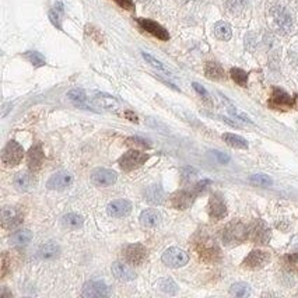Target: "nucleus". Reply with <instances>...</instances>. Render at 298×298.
Here are the masks:
<instances>
[{
	"label": "nucleus",
	"mask_w": 298,
	"mask_h": 298,
	"mask_svg": "<svg viewBox=\"0 0 298 298\" xmlns=\"http://www.w3.org/2000/svg\"><path fill=\"white\" fill-rule=\"evenodd\" d=\"M269 105L274 109H289L294 105V99L281 88H274L273 94L270 97Z\"/></svg>",
	"instance_id": "4468645a"
},
{
	"label": "nucleus",
	"mask_w": 298,
	"mask_h": 298,
	"mask_svg": "<svg viewBox=\"0 0 298 298\" xmlns=\"http://www.w3.org/2000/svg\"><path fill=\"white\" fill-rule=\"evenodd\" d=\"M223 140L230 147H234V149H242V150L248 149V142L244 137L234 135V133H224L223 135Z\"/></svg>",
	"instance_id": "a878e982"
},
{
	"label": "nucleus",
	"mask_w": 298,
	"mask_h": 298,
	"mask_svg": "<svg viewBox=\"0 0 298 298\" xmlns=\"http://www.w3.org/2000/svg\"><path fill=\"white\" fill-rule=\"evenodd\" d=\"M210 183H212V181H210V179H203V181H200V182L196 183V186H195V189H193V191H195V192L199 195V193L203 192V191H204V189H206V188H207V186H209Z\"/></svg>",
	"instance_id": "c03bdc74"
},
{
	"label": "nucleus",
	"mask_w": 298,
	"mask_h": 298,
	"mask_svg": "<svg viewBox=\"0 0 298 298\" xmlns=\"http://www.w3.org/2000/svg\"><path fill=\"white\" fill-rule=\"evenodd\" d=\"M118 6H121L122 9L125 10H133L135 9V3L133 0H114Z\"/></svg>",
	"instance_id": "37998d69"
},
{
	"label": "nucleus",
	"mask_w": 298,
	"mask_h": 298,
	"mask_svg": "<svg viewBox=\"0 0 298 298\" xmlns=\"http://www.w3.org/2000/svg\"><path fill=\"white\" fill-rule=\"evenodd\" d=\"M223 121H224V122H227V124H228V125H231V126H234V127H240V125H238V124H237V122H232V121H230V119H228V118H222Z\"/></svg>",
	"instance_id": "8fccbe9b"
},
{
	"label": "nucleus",
	"mask_w": 298,
	"mask_h": 298,
	"mask_svg": "<svg viewBox=\"0 0 298 298\" xmlns=\"http://www.w3.org/2000/svg\"><path fill=\"white\" fill-rule=\"evenodd\" d=\"M106 212L111 217H115V219L126 217L132 212V203L126 199H118L106 206Z\"/></svg>",
	"instance_id": "dca6fc26"
},
{
	"label": "nucleus",
	"mask_w": 298,
	"mask_h": 298,
	"mask_svg": "<svg viewBox=\"0 0 298 298\" xmlns=\"http://www.w3.org/2000/svg\"><path fill=\"white\" fill-rule=\"evenodd\" d=\"M7 270H9V256H7V253H3V256H1V277L6 276Z\"/></svg>",
	"instance_id": "49530a36"
},
{
	"label": "nucleus",
	"mask_w": 298,
	"mask_h": 298,
	"mask_svg": "<svg viewBox=\"0 0 298 298\" xmlns=\"http://www.w3.org/2000/svg\"><path fill=\"white\" fill-rule=\"evenodd\" d=\"M230 74L231 77H232V80H234L238 86L241 87L247 86V83H248V74H247V72H244L242 69L234 68L231 69Z\"/></svg>",
	"instance_id": "72a5a7b5"
},
{
	"label": "nucleus",
	"mask_w": 298,
	"mask_h": 298,
	"mask_svg": "<svg viewBox=\"0 0 298 298\" xmlns=\"http://www.w3.org/2000/svg\"><path fill=\"white\" fill-rule=\"evenodd\" d=\"M228 112H230L231 115L235 116V118H238V119L242 121V122H247V124H249V125H253V121L250 119L249 116L247 115V114H244V112H241V111H238L235 106L232 105L228 106Z\"/></svg>",
	"instance_id": "58836bf2"
},
{
	"label": "nucleus",
	"mask_w": 298,
	"mask_h": 298,
	"mask_svg": "<svg viewBox=\"0 0 298 298\" xmlns=\"http://www.w3.org/2000/svg\"><path fill=\"white\" fill-rule=\"evenodd\" d=\"M111 270H112V274L116 279L122 280V281H130L136 277V273L133 272V269L125 263H121V262H115Z\"/></svg>",
	"instance_id": "6ab92c4d"
},
{
	"label": "nucleus",
	"mask_w": 298,
	"mask_h": 298,
	"mask_svg": "<svg viewBox=\"0 0 298 298\" xmlns=\"http://www.w3.org/2000/svg\"><path fill=\"white\" fill-rule=\"evenodd\" d=\"M94 101L98 105L104 106V108H115L116 106L115 98H112L111 96H106V94H98Z\"/></svg>",
	"instance_id": "4c0bfd02"
},
{
	"label": "nucleus",
	"mask_w": 298,
	"mask_h": 298,
	"mask_svg": "<svg viewBox=\"0 0 298 298\" xmlns=\"http://www.w3.org/2000/svg\"><path fill=\"white\" fill-rule=\"evenodd\" d=\"M31 240H32V232L29 230L16 231V232L10 237V242H11L13 245H17V247L27 245Z\"/></svg>",
	"instance_id": "bb28decb"
},
{
	"label": "nucleus",
	"mask_w": 298,
	"mask_h": 298,
	"mask_svg": "<svg viewBox=\"0 0 298 298\" xmlns=\"http://www.w3.org/2000/svg\"><path fill=\"white\" fill-rule=\"evenodd\" d=\"M249 238V228L241 222L230 223L223 231V241L225 245H235Z\"/></svg>",
	"instance_id": "f257e3e1"
},
{
	"label": "nucleus",
	"mask_w": 298,
	"mask_h": 298,
	"mask_svg": "<svg viewBox=\"0 0 298 298\" xmlns=\"http://www.w3.org/2000/svg\"><path fill=\"white\" fill-rule=\"evenodd\" d=\"M118 179V175L115 171L112 170H106V168H98L94 173L91 174V182L94 183L96 186H111L114 185Z\"/></svg>",
	"instance_id": "9d476101"
},
{
	"label": "nucleus",
	"mask_w": 298,
	"mask_h": 298,
	"mask_svg": "<svg viewBox=\"0 0 298 298\" xmlns=\"http://www.w3.org/2000/svg\"><path fill=\"white\" fill-rule=\"evenodd\" d=\"M62 14H63V6H62V3H56V4H55V9H52L50 10V13H49V19L53 23V25H56L59 29H62V24H60Z\"/></svg>",
	"instance_id": "f704fd0d"
},
{
	"label": "nucleus",
	"mask_w": 298,
	"mask_h": 298,
	"mask_svg": "<svg viewBox=\"0 0 298 298\" xmlns=\"http://www.w3.org/2000/svg\"><path fill=\"white\" fill-rule=\"evenodd\" d=\"M127 142H129V143H133V145L142 146L143 149H145V147H150V145L146 143V140H143V139H137V137H135V139H129Z\"/></svg>",
	"instance_id": "09e8293b"
},
{
	"label": "nucleus",
	"mask_w": 298,
	"mask_h": 298,
	"mask_svg": "<svg viewBox=\"0 0 298 298\" xmlns=\"http://www.w3.org/2000/svg\"><path fill=\"white\" fill-rule=\"evenodd\" d=\"M111 294H112V291L109 289V286L99 280H91L86 283L81 291V296L86 298L109 297Z\"/></svg>",
	"instance_id": "0eeeda50"
},
{
	"label": "nucleus",
	"mask_w": 298,
	"mask_h": 298,
	"mask_svg": "<svg viewBox=\"0 0 298 298\" xmlns=\"http://www.w3.org/2000/svg\"><path fill=\"white\" fill-rule=\"evenodd\" d=\"M137 23L142 28L145 29L146 32L151 34L155 38L161 39V41H168L170 39V34L168 31L164 28L163 25H160L158 23H155L153 20L149 19H137Z\"/></svg>",
	"instance_id": "f8f14e48"
},
{
	"label": "nucleus",
	"mask_w": 298,
	"mask_h": 298,
	"mask_svg": "<svg viewBox=\"0 0 298 298\" xmlns=\"http://www.w3.org/2000/svg\"><path fill=\"white\" fill-rule=\"evenodd\" d=\"M213 155L220 161L222 164H227L228 161H230V155H227V154L224 153H220V151H212Z\"/></svg>",
	"instance_id": "de8ad7c7"
},
{
	"label": "nucleus",
	"mask_w": 298,
	"mask_h": 298,
	"mask_svg": "<svg viewBox=\"0 0 298 298\" xmlns=\"http://www.w3.org/2000/svg\"><path fill=\"white\" fill-rule=\"evenodd\" d=\"M161 259H163L165 266L176 269V268H182L189 262V255L179 248H170L164 252Z\"/></svg>",
	"instance_id": "39448f33"
},
{
	"label": "nucleus",
	"mask_w": 298,
	"mask_h": 298,
	"mask_svg": "<svg viewBox=\"0 0 298 298\" xmlns=\"http://www.w3.org/2000/svg\"><path fill=\"white\" fill-rule=\"evenodd\" d=\"M249 181L258 186H270L273 183L272 178L266 174H253L249 176Z\"/></svg>",
	"instance_id": "e433bc0d"
},
{
	"label": "nucleus",
	"mask_w": 298,
	"mask_h": 298,
	"mask_svg": "<svg viewBox=\"0 0 298 298\" xmlns=\"http://www.w3.org/2000/svg\"><path fill=\"white\" fill-rule=\"evenodd\" d=\"M147 248L142 244H130L124 248V256L127 263L135 265V266H140L145 263L147 259Z\"/></svg>",
	"instance_id": "423d86ee"
},
{
	"label": "nucleus",
	"mask_w": 298,
	"mask_h": 298,
	"mask_svg": "<svg viewBox=\"0 0 298 298\" xmlns=\"http://www.w3.org/2000/svg\"><path fill=\"white\" fill-rule=\"evenodd\" d=\"M249 240L255 244H268L270 240V228L260 220H256L249 227Z\"/></svg>",
	"instance_id": "9b49d317"
},
{
	"label": "nucleus",
	"mask_w": 298,
	"mask_h": 298,
	"mask_svg": "<svg viewBox=\"0 0 298 298\" xmlns=\"http://www.w3.org/2000/svg\"><path fill=\"white\" fill-rule=\"evenodd\" d=\"M270 16L273 19L274 27L279 29L281 34H289L293 29V17L289 13V10L283 6H273L270 10Z\"/></svg>",
	"instance_id": "f03ea898"
},
{
	"label": "nucleus",
	"mask_w": 298,
	"mask_h": 298,
	"mask_svg": "<svg viewBox=\"0 0 298 298\" xmlns=\"http://www.w3.org/2000/svg\"><path fill=\"white\" fill-rule=\"evenodd\" d=\"M204 73H206V76L209 77V78H212V80H222V78H224V70H223L222 66H220L219 63H216V62L206 63Z\"/></svg>",
	"instance_id": "cd10ccee"
},
{
	"label": "nucleus",
	"mask_w": 298,
	"mask_h": 298,
	"mask_svg": "<svg viewBox=\"0 0 298 298\" xmlns=\"http://www.w3.org/2000/svg\"><path fill=\"white\" fill-rule=\"evenodd\" d=\"M147 160H149V154L137 151V150H130L119 158V165L124 171L129 173L142 167Z\"/></svg>",
	"instance_id": "20e7f679"
},
{
	"label": "nucleus",
	"mask_w": 298,
	"mask_h": 298,
	"mask_svg": "<svg viewBox=\"0 0 298 298\" xmlns=\"http://www.w3.org/2000/svg\"><path fill=\"white\" fill-rule=\"evenodd\" d=\"M209 216L213 220H222L227 216V206L222 196L213 195L209 200Z\"/></svg>",
	"instance_id": "f3484780"
},
{
	"label": "nucleus",
	"mask_w": 298,
	"mask_h": 298,
	"mask_svg": "<svg viewBox=\"0 0 298 298\" xmlns=\"http://www.w3.org/2000/svg\"><path fill=\"white\" fill-rule=\"evenodd\" d=\"M83 224H84V219H83L80 214H77V213H69V214H66V216L62 219V225H63L66 230L76 231L78 230V228H81Z\"/></svg>",
	"instance_id": "412c9836"
},
{
	"label": "nucleus",
	"mask_w": 298,
	"mask_h": 298,
	"mask_svg": "<svg viewBox=\"0 0 298 298\" xmlns=\"http://www.w3.org/2000/svg\"><path fill=\"white\" fill-rule=\"evenodd\" d=\"M214 34L216 37L222 41H228L232 35V29H231L230 24L225 23V21H219L216 25H214Z\"/></svg>",
	"instance_id": "c85d7f7f"
},
{
	"label": "nucleus",
	"mask_w": 298,
	"mask_h": 298,
	"mask_svg": "<svg viewBox=\"0 0 298 298\" xmlns=\"http://www.w3.org/2000/svg\"><path fill=\"white\" fill-rule=\"evenodd\" d=\"M23 223V213L16 207H4L1 210V224L4 228H16Z\"/></svg>",
	"instance_id": "2eb2a0df"
},
{
	"label": "nucleus",
	"mask_w": 298,
	"mask_h": 298,
	"mask_svg": "<svg viewBox=\"0 0 298 298\" xmlns=\"http://www.w3.org/2000/svg\"><path fill=\"white\" fill-rule=\"evenodd\" d=\"M146 200L149 203H153V204H161L164 202V198H165V193H164L163 188L160 185H151L146 189L145 192Z\"/></svg>",
	"instance_id": "aec40b11"
},
{
	"label": "nucleus",
	"mask_w": 298,
	"mask_h": 298,
	"mask_svg": "<svg viewBox=\"0 0 298 298\" xmlns=\"http://www.w3.org/2000/svg\"><path fill=\"white\" fill-rule=\"evenodd\" d=\"M296 1H297V3H298V0H296Z\"/></svg>",
	"instance_id": "603ef678"
},
{
	"label": "nucleus",
	"mask_w": 298,
	"mask_h": 298,
	"mask_svg": "<svg viewBox=\"0 0 298 298\" xmlns=\"http://www.w3.org/2000/svg\"><path fill=\"white\" fill-rule=\"evenodd\" d=\"M142 56H143V59H145L147 63H150L151 66H153L154 69H157V70H160V72H163V73H165V74H171L170 73V70L164 66V63H161L158 59H155L154 56H151L150 53H146V52H142Z\"/></svg>",
	"instance_id": "c9c22d12"
},
{
	"label": "nucleus",
	"mask_w": 298,
	"mask_h": 298,
	"mask_svg": "<svg viewBox=\"0 0 298 298\" xmlns=\"http://www.w3.org/2000/svg\"><path fill=\"white\" fill-rule=\"evenodd\" d=\"M225 4L231 11H241L245 7L247 0H225Z\"/></svg>",
	"instance_id": "ea45409f"
},
{
	"label": "nucleus",
	"mask_w": 298,
	"mask_h": 298,
	"mask_svg": "<svg viewBox=\"0 0 298 298\" xmlns=\"http://www.w3.org/2000/svg\"><path fill=\"white\" fill-rule=\"evenodd\" d=\"M59 253H60V248L59 245L53 244V242H48V244H44L38 250V255L41 259H53L56 258Z\"/></svg>",
	"instance_id": "b1692460"
},
{
	"label": "nucleus",
	"mask_w": 298,
	"mask_h": 298,
	"mask_svg": "<svg viewBox=\"0 0 298 298\" xmlns=\"http://www.w3.org/2000/svg\"><path fill=\"white\" fill-rule=\"evenodd\" d=\"M160 222V213L155 209H147L140 214V224L146 228H153Z\"/></svg>",
	"instance_id": "4be33fe9"
},
{
	"label": "nucleus",
	"mask_w": 298,
	"mask_h": 298,
	"mask_svg": "<svg viewBox=\"0 0 298 298\" xmlns=\"http://www.w3.org/2000/svg\"><path fill=\"white\" fill-rule=\"evenodd\" d=\"M196 195L198 193L195 191H179V192H175L171 196V204L173 207L178 209V210H186L189 209L196 199Z\"/></svg>",
	"instance_id": "6e6552de"
},
{
	"label": "nucleus",
	"mask_w": 298,
	"mask_h": 298,
	"mask_svg": "<svg viewBox=\"0 0 298 298\" xmlns=\"http://www.w3.org/2000/svg\"><path fill=\"white\" fill-rule=\"evenodd\" d=\"M24 157V149L23 146L19 145L16 140H10L3 149V154H1V161L6 167H14L21 163Z\"/></svg>",
	"instance_id": "7ed1b4c3"
},
{
	"label": "nucleus",
	"mask_w": 298,
	"mask_h": 298,
	"mask_svg": "<svg viewBox=\"0 0 298 298\" xmlns=\"http://www.w3.org/2000/svg\"><path fill=\"white\" fill-rule=\"evenodd\" d=\"M270 260V255L268 252L260 249H255L250 252L249 255L244 260V266L248 269H260L265 265H268Z\"/></svg>",
	"instance_id": "ddd939ff"
},
{
	"label": "nucleus",
	"mask_w": 298,
	"mask_h": 298,
	"mask_svg": "<svg viewBox=\"0 0 298 298\" xmlns=\"http://www.w3.org/2000/svg\"><path fill=\"white\" fill-rule=\"evenodd\" d=\"M13 182H14V186H16L19 191L25 192V191H29V189H31V186H32V183H34V178H32V175L28 173H19L16 174Z\"/></svg>",
	"instance_id": "5701e85b"
},
{
	"label": "nucleus",
	"mask_w": 298,
	"mask_h": 298,
	"mask_svg": "<svg viewBox=\"0 0 298 298\" xmlns=\"http://www.w3.org/2000/svg\"><path fill=\"white\" fill-rule=\"evenodd\" d=\"M68 98L76 106L88 108V105H87L86 93H84V90H81V88H73V90H70L68 93Z\"/></svg>",
	"instance_id": "393cba45"
},
{
	"label": "nucleus",
	"mask_w": 298,
	"mask_h": 298,
	"mask_svg": "<svg viewBox=\"0 0 298 298\" xmlns=\"http://www.w3.org/2000/svg\"><path fill=\"white\" fill-rule=\"evenodd\" d=\"M157 287L161 290V291H164V293L170 294V296H174V294L178 293V286H176V283H175L173 279H170V277L158 280V281H157Z\"/></svg>",
	"instance_id": "7c9ffc66"
},
{
	"label": "nucleus",
	"mask_w": 298,
	"mask_h": 298,
	"mask_svg": "<svg viewBox=\"0 0 298 298\" xmlns=\"http://www.w3.org/2000/svg\"><path fill=\"white\" fill-rule=\"evenodd\" d=\"M287 265H289L291 269L294 270H298V253H293V255H290V256H287Z\"/></svg>",
	"instance_id": "a18cd8bd"
},
{
	"label": "nucleus",
	"mask_w": 298,
	"mask_h": 298,
	"mask_svg": "<svg viewBox=\"0 0 298 298\" xmlns=\"http://www.w3.org/2000/svg\"><path fill=\"white\" fill-rule=\"evenodd\" d=\"M72 183H73L72 174L68 171H59L49 178L47 186H48V189H52V191H63V189H68Z\"/></svg>",
	"instance_id": "1a4fd4ad"
},
{
	"label": "nucleus",
	"mask_w": 298,
	"mask_h": 298,
	"mask_svg": "<svg viewBox=\"0 0 298 298\" xmlns=\"http://www.w3.org/2000/svg\"><path fill=\"white\" fill-rule=\"evenodd\" d=\"M126 116H129V118H132V119H130V121H132V122H137V116H136V115H132V114H130V112H126Z\"/></svg>",
	"instance_id": "3c124183"
},
{
	"label": "nucleus",
	"mask_w": 298,
	"mask_h": 298,
	"mask_svg": "<svg viewBox=\"0 0 298 298\" xmlns=\"http://www.w3.org/2000/svg\"><path fill=\"white\" fill-rule=\"evenodd\" d=\"M193 88L196 90V93L199 94V96L202 97L203 99L206 101V102H210V96H209V93L206 91V88L203 86H200V84H198V83H193L192 84Z\"/></svg>",
	"instance_id": "79ce46f5"
},
{
	"label": "nucleus",
	"mask_w": 298,
	"mask_h": 298,
	"mask_svg": "<svg viewBox=\"0 0 298 298\" xmlns=\"http://www.w3.org/2000/svg\"><path fill=\"white\" fill-rule=\"evenodd\" d=\"M198 249H199V253L202 256H210L212 258L213 255L219 253V250L214 245V241H207V240H202L198 242Z\"/></svg>",
	"instance_id": "c756f323"
},
{
	"label": "nucleus",
	"mask_w": 298,
	"mask_h": 298,
	"mask_svg": "<svg viewBox=\"0 0 298 298\" xmlns=\"http://www.w3.org/2000/svg\"><path fill=\"white\" fill-rule=\"evenodd\" d=\"M230 293L231 296H234V297H248L250 294V289L247 283H235V284L231 286Z\"/></svg>",
	"instance_id": "2f4dec72"
},
{
	"label": "nucleus",
	"mask_w": 298,
	"mask_h": 298,
	"mask_svg": "<svg viewBox=\"0 0 298 298\" xmlns=\"http://www.w3.org/2000/svg\"><path fill=\"white\" fill-rule=\"evenodd\" d=\"M181 175H182L183 181L189 182V181H192L193 178L198 175V171L193 167H183L182 170H181Z\"/></svg>",
	"instance_id": "a19ab883"
},
{
	"label": "nucleus",
	"mask_w": 298,
	"mask_h": 298,
	"mask_svg": "<svg viewBox=\"0 0 298 298\" xmlns=\"http://www.w3.org/2000/svg\"><path fill=\"white\" fill-rule=\"evenodd\" d=\"M44 158L45 154L42 150V146L35 145L31 147V150L28 151V168L31 173H37L39 168L44 164Z\"/></svg>",
	"instance_id": "a211bd4d"
},
{
	"label": "nucleus",
	"mask_w": 298,
	"mask_h": 298,
	"mask_svg": "<svg viewBox=\"0 0 298 298\" xmlns=\"http://www.w3.org/2000/svg\"><path fill=\"white\" fill-rule=\"evenodd\" d=\"M24 56H25V59L28 60L34 68H41V66H45V65H47L45 58H44L39 52H35V50H29Z\"/></svg>",
	"instance_id": "473e14b6"
}]
</instances>
